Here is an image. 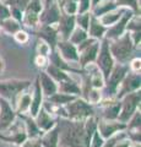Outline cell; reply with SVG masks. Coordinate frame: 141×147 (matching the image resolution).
Masks as SVG:
<instances>
[{"label": "cell", "instance_id": "20", "mask_svg": "<svg viewBox=\"0 0 141 147\" xmlns=\"http://www.w3.org/2000/svg\"><path fill=\"white\" fill-rule=\"evenodd\" d=\"M59 135H60V126L57 124L51 130L42 132V136H39L40 144L43 147H59Z\"/></svg>", "mask_w": 141, "mask_h": 147}, {"label": "cell", "instance_id": "8", "mask_svg": "<svg viewBox=\"0 0 141 147\" xmlns=\"http://www.w3.org/2000/svg\"><path fill=\"white\" fill-rule=\"evenodd\" d=\"M76 48L79 53V64L82 67H86L91 64H94L99 49V40L88 37L79 45H76Z\"/></svg>", "mask_w": 141, "mask_h": 147}, {"label": "cell", "instance_id": "21", "mask_svg": "<svg viewBox=\"0 0 141 147\" xmlns=\"http://www.w3.org/2000/svg\"><path fill=\"white\" fill-rule=\"evenodd\" d=\"M120 112V100L107 98L106 103H103V119L106 120H117Z\"/></svg>", "mask_w": 141, "mask_h": 147}, {"label": "cell", "instance_id": "42", "mask_svg": "<svg viewBox=\"0 0 141 147\" xmlns=\"http://www.w3.org/2000/svg\"><path fill=\"white\" fill-rule=\"evenodd\" d=\"M103 142H104V139L99 135V132L96 130L93 132V136H92V139H91V142H90L88 147H102Z\"/></svg>", "mask_w": 141, "mask_h": 147}, {"label": "cell", "instance_id": "30", "mask_svg": "<svg viewBox=\"0 0 141 147\" xmlns=\"http://www.w3.org/2000/svg\"><path fill=\"white\" fill-rule=\"evenodd\" d=\"M48 98V102H52L54 104H58V105H66L67 103H70L71 100H74L76 98V96H72V94H67V93H63V92H55L54 94L49 96Z\"/></svg>", "mask_w": 141, "mask_h": 147}, {"label": "cell", "instance_id": "12", "mask_svg": "<svg viewBox=\"0 0 141 147\" xmlns=\"http://www.w3.org/2000/svg\"><path fill=\"white\" fill-rule=\"evenodd\" d=\"M16 112L11 107V103L6 99L0 98V130H7L12 126L16 119Z\"/></svg>", "mask_w": 141, "mask_h": 147}, {"label": "cell", "instance_id": "5", "mask_svg": "<svg viewBox=\"0 0 141 147\" xmlns=\"http://www.w3.org/2000/svg\"><path fill=\"white\" fill-rule=\"evenodd\" d=\"M31 85L28 80H4L0 81V97L6 99L10 103H15L19 94L22 91L27 90Z\"/></svg>", "mask_w": 141, "mask_h": 147}, {"label": "cell", "instance_id": "51", "mask_svg": "<svg viewBox=\"0 0 141 147\" xmlns=\"http://www.w3.org/2000/svg\"><path fill=\"white\" fill-rule=\"evenodd\" d=\"M99 1H102V0H91V4H92V7H93L94 5H96V4H98ZM92 7H91V9H92Z\"/></svg>", "mask_w": 141, "mask_h": 147}, {"label": "cell", "instance_id": "23", "mask_svg": "<svg viewBox=\"0 0 141 147\" xmlns=\"http://www.w3.org/2000/svg\"><path fill=\"white\" fill-rule=\"evenodd\" d=\"M57 85H58V92L72 94V96H76V97H79L81 94V90H82L71 77H69V79H66L61 82H58Z\"/></svg>", "mask_w": 141, "mask_h": 147}, {"label": "cell", "instance_id": "11", "mask_svg": "<svg viewBox=\"0 0 141 147\" xmlns=\"http://www.w3.org/2000/svg\"><path fill=\"white\" fill-rule=\"evenodd\" d=\"M125 130H126V124L120 123L118 120H106V119H102V120L97 121V131L104 140L115 135L117 132L125 131Z\"/></svg>", "mask_w": 141, "mask_h": 147}, {"label": "cell", "instance_id": "32", "mask_svg": "<svg viewBox=\"0 0 141 147\" xmlns=\"http://www.w3.org/2000/svg\"><path fill=\"white\" fill-rule=\"evenodd\" d=\"M58 5L61 12L66 15H76L77 13V0H58Z\"/></svg>", "mask_w": 141, "mask_h": 147}, {"label": "cell", "instance_id": "33", "mask_svg": "<svg viewBox=\"0 0 141 147\" xmlns=\"http://www.w3.org/2000/svg\"><path fill=\"white\" fill-rule=\"evenodd\" d=\"M117 7L129 9L135 15H140V3L139 0H114Z\"/></svg>", "mask_w": 141, "mask_h": 147}, {"label": "cell", "instance_id": "48", "mask_svg": "<svg viewBox=\"0 0 141 147\" xmlns=\"http://www.w3.org/2000/svg\"><path fill=\"white\" fill-rule=\"evenodd\" d=\"M4 70H5V61H4V59L0 57V74H1Z\"/></svg>", "mask_w": 141, "mask_h": 147}, {"label": "cell", "instance_id": "46", "mask_svg": "<svg viewBox=\"0 0 141 147\" xmlns=\"http://www.w3.org/2000/svg\"><path fill=\"white\" fill-rule=\"evenodd\" d=\"M10 17V9L3 0H0V21Z\"/></svg>", "mask_w": 141, "mask_h": 147}, {"label": "cell", "instance_id": "15", "mask_svg": "<svg viewBox=\"0 0 141 147\" xmlns=\"http://www.w3.org/2000/svg\"><path fill=\"white\" fill-rule=\"evenodd\" d=\"M55 49L60 57L64 59L65 61H71V63H79V53H77V48L75 44H72L69 39H59L57 43Z\"/></svg>", "mask_w": 141, "mask_h": 147}, {"label": "cell", "instance_id": "16", "mask_svg": "<svg viewBox=\"0 0 141 147\" xmlns=\"http://www.w3.org/2000/svg\"><path fill=\"white\" fill-rule=\"evenodd\" d=\"M38 27H39V30L37 32L38 38L44 40V42L51 47V49L54 50L57 47L58 40H59L57 25H40Z\"/></svg>", "mask_w": 141, "mask_h": 147}, {"label": "cell", "instance_id": "31", "mask_svg": "<svg viewBox=\"0 0 141 147\" xmlns=\"http://www.w3.org/2000/svg\"><path fill=\"white\" fill-rule=\"evenodd\" d=\"M87 80L90 82V85L92 87H94V88H99V90L103 88V86H104V77L101 74V71L97 69V66H94L92 72L88 75Z\"/></svg>", "mask_w": 141, "mask_h": 147}, {"label": "cell", "instance_id": "50", "mask_svg": "<svg viewBox=\"0 0 141 147\" xmlns=\"http://www.w3.org/2000/svg\"><path fill=\"white\" fill-rule=\"evenodd\" d=\"M130 147H141V146H140V142H131Z\"/></svg>", "mask_w": 141, "mask_h": 147}, {"label": "cell", "instance_id": "24", "mask_svg": "<svg viewBox=\"0 0 141 147\" xmlns=\"http://www.w3.org/2000/svg\"><path fill=\"white\" fill-rule=\"evenodd\" d=\"M26 91V90H25ZM22 91L19 94V97L16 99V114H26L28 113L30 110V105H31V97H32V93H28V92Z\"/></svg>", "mask_w": 141, "mask_h": 147}, {"label": "cell", "instance_id": "7", "mask_svg": "<svg viewBox=\"0 0 141 147\" xmlns=\"http://www.w3.org/2000/svg\"><path fill=\"white\" fill-rule=\"evenodd\" d=\"M115 60L112 57V53L109 50V40L107 38H102L99 40V49L94 60V65L97 66V69L104 77V81L107 80V77L109 76L112 67L114 66Z\"/></svg>", "mask_w": 141, "mask_h": 147}, {"label": "cell", "instance_id": "2", "mask_svg": "<svg viewBox=\"0 0 141 147\" xmlns=\"http://www.w3.org/2000/svg\"><path fill=\"white\" fill-rule=\"evenodd\" d=\"M66 124L63 127L61 136V146L66 147H85V131H84V121L85 120H70L66 119Z\"/></svg>", "mask_w": 141, "mask_h": 147}, {"label": "cell", "instance_id": "19", "mask_svg": "<svg viewBox=\"0 0 141 147\" xmlns=\"http://www.w3.org/2000/svg\"><path fill=\"white\" fill-rule=\"evenodd\" d=\"M42 104H43V92L40 90L39 81H38V77H37V79H36V82H34V90H33L32 97H31V105H30V110H28L30 115L32 118H34L37 115L38 110L42 108Z\"/></svg>", "mask_w": 141, "mask_h": 147}, {"label": "cell", "instance_id": "28", "mask_svg": "<svg viewBox=\"0 0 141 147\" xmlns=\"http://www.w3.org/2000/svg\"><path fill=\"white\" fill-rule=\"evenodd\" d=\"M0 28H1L4 32H6L9 34H15L17 31L22 30V24L16 20H13V18L10 16L5 18V20L0 21Z\"/></svg>", "mask_w": 141, "mask_h": 147}, {"label": "cell", "instance_id": "41", "mask_svg": "<svg viewBox=\"0 0 141 147\" xmlns=\"http://www.w3.org/2000/svg\"><path fill=\"white\" fill-rule=\"evenodd\" d=\"M13 38H15V40L17 43H20V44H26L27 42H28V39H30V36L27 32H25L24 30H20V31H17L15 34H13Z\"/></svg>", "mask_w": 141, "mask_h": 147}, {"label": "cell", "instance_id": "40", "mask_svg": "<svg viewBox=\"0 0 141 147\" xmlns=\"http://www.w3.org/2000/svg\"><path fill=\"white\" fill-rule=\"evenodd\" d=\"M91 7H92L91 0H77V13L91 11Z\"/></svg>", "mask_w": 141, "mask_h": 147}, {"label": "cell", "instance_id": "13", "mask_svg": "<svg viewBox=\"0 0 141 147\" xmlns=\"http://www.w3.org/2000/svg\"><path fill=\"white\" fill-rule=\"evenodd\" d=\"M61 15V10L58 5V1L52 3L49 5L44 6L43 10L39 13V26L40 25H57L59 17Z\"/></svg>", "mask_w": 141, "mask_h": 147}, {"label": "cell", "instance_id": "37", "mask_svg": "<svg viewBox=\"0 0 141 147\" xmlns=\"http://www.w3.org/2000/svg\"><path fill=\"white\" fill-rule=\"evenodd\" d=\"M124 137H126V132H124V131L117 132L115 135H113V136L109 137V139H107V141H104L102 147H114L117 142L121 139H124Z\"/></svg>", "mask_w": 141, "mask_h": 147}, {"label": "cell", "instance_id": "29", "mask_svg": "<svg viewBox=\"0 0 141 147\" xmlns=\"http://www.w3.org/2000/svg\"><path fill=\"white\" fill-rule=\"evenodd\" d=\"M45 72H47L48 75L57 82V84H58V82L64 81V80H66V79H69V77H70V75H69V74H67L66 71H64V70H61V69L57 67L55 65H53V64H51V63H49L48 65H47V67H45Z\"/></svg>", "mask_w": 141, "mask_h": 147}, {"label": "cell", "instance_id": "10", "mask_svg": "<svg viewBox=\"0 0 141 147\" xmlns=\"http://www.w3.org/2000/svg\"><path fill=\"white\" fill-rule=\"evenodd\" d=\"M134 15V12L129 10V9H125L124 13L121 15V17L118 20L114 25L107 27V31H106V36H104V38L107 39H115L118 37L123 36L126 32V24H128V21L131 18V16Z\"/></svg>", "mask_w": 141, "mask_h": 147}, {"label": "cell", "instance_id": "35", "mask_svg": "<svg viewBox=\"0 0 141 147\" xmlns=\"http://www.w3.org/2000/svg\"><path fill=\"white\" fill-rule=\"evenodd\" d=\"M90 18H91V11L82 12V13H76L75 15V22L76 26L82 28L85 31H87L88 24H90Z\"/></svg>", "mask_w": 141, "mask_h": 147}, {"label": "cell", "instance_id": "49", "mask_svg": "<svg viewBox=\"0 0 141 147\" xmlns=\"http://www.w3.org/2000/svg\"><path fill=\"white\" fill-rule=\"evenodd\" d=\"M55 1H58V0H44V6H47L52 3H55Z\"/></svg>", "mask_w": 141, "mask_h": 147}, {"label": "cell", "instance_id": "3", "mask_svg": "<svg viewBox=\"0 0 141 147\" xmlns=\"http://www.w3.org/2000/svg\"><path fill=\"white\" fill-rule=\"evenodd\" d=\"M129 71V66L128 64H114V66L112 67L109 76L107 77V80L104 81V86H103V93L106 94L107 98H112L113 96H115L118 86L120 85V82L125 77V75Z\"/></svg>", "mask_w": 141, "mask_h": 147}, {"label": "cell", "instance_id": "22", "mask_svg": "<svg viewBox=\"0 0 141 147\" xmlns=\"http://www.w3.org/2000/svg\"><path fill=\"white\" fill-rule=\"evenodd\" d=\"M106 31H107V27L103 26L101 22H99L98 18L91 13L90 24H88V28H87L88 37L101 40L102 38H104V36H106Z\"/></svg>", "mask_w": 141, "mask_h": 147}, {"label": "cell", "instance_id": "1", "mask_svg": "<svg viewBox=\"0 0 141 147\" xmlns=\"http://www.w3.org/2000/svg\"><path fill=\"white\" fill-rule=\"evenodd\" d=\"M135 49L136 48L134 47L130 33L128 31L118 38L109 40V50L112 53V57L115 61L120 64H128L133 59Z\"/></svg>", "mask_w": 141, "mask_h": 147}, {"label": "cell", "instance_id": "38", "mask_svg": "<svg viewBox=\"0 0 141 147\" xmlns=\"http://www.w3.org/2000/svg\"><path fill=\"white\" fill-rule=\"evenodd\" d=\"M9 7H13V9H19L21 11H25V9L27 6L30 0H3Z\"/></svg>", "mask_w": 141, "mask_h": 147}, {"label": "cell", "instance_id": "36", "mask_svg": "<svg viewBox=\"0 0 141 147\" xmlns=\"http://www.w3.org/2000/svg\"><path fill=\"white\" fill-rule=\"evenodd\" d=\"M126 31L128 32H139L141 31V20L140 15H134L131 16V18L126 24Z\"/></svg>", "mask_w": 141, "mask_h": 147}, {"label": "cell", "instance_id": "9", "mask_svg": "<svg viewBox=\"0 0 141 147\" xmlns=\"http://www.w3.org/2000/svg\"><path fill=\"white\" fill-rule=\"evenodd\" d=\"M141 86V76L140 72H133V71H128V74L125 75V77L120 82V85L118 86L115 97L117 99H120L123 96L131 93V92L139 91Z\"/></svg>", "mask_w": 141, "mask_h": 147}, {"label": "cell", "instance_id": "14", "mask_svg": "<svg viewBox=\"0 0 141 147\" xmlns=\"http://www.w3.org/2000/svg\"><path fill=\"white\" fill-rule=\"evenodd\" d=\"M75 27H76L75 15H66V13L61 12L60 17H59V21L57 24V31L59 34V39L67 40Z\"/></svg>", "mask_w": 141, "mask_h": 147}, {"label": "cell", "instance_id": "18", "mask_svg": "<svg viewBox=\"0 0 141 147\" xmlns=\"http://www.w3.org/2000/svg\"><path fill=\"white\" fill-rule=\"evenodd\" d=\"M37 77H38V81H39L40 90L43 92V96L49 97V96H52V94L55 93V92H58L57 82L54 81L45 71H40Z\"/></svg>", "mask_w": 141, "mask_h": 147}, {"label": "cell", "instance_id": "47", "mask_svg": "<svg viewBox=\"0 0 141 147\" xmlns=\"http://www.w3.org/2000/svg\"><path fill=\"white\" fill-rule=\"evenodd\" d=\"M130 145H131V141L128 139V136H126V137H124V139L118 141L114 147H130Z\"/></svg>", "mask_w": 141, "mask_h": 147}, {"label": "cell", "instance_id": "4", "mask_svg": "<svg viewBox=\"0 0 141 147\" xmlns=\"http://www.w3.org/2000/svg\"><path fill=\"white\" fill-rule=\"evenodd\" d=\"M66 110V119L70 120H85L90 117L94 115V109L92 104L87 100L80 97H76L74 100L65 105Z\"/></svg>", "mask_w": 141, "mask_h": 147}, {"label": "cell", "instance_id": "6", "mask_svg": "<svg viewBox=\"0 0 141 147\" xmlns=\"http://www.w3.org/2000/svg\"><path fill=\"white\" fill-rule=\"evenodd\" d=\"M119 100H120V112L117 120L126 124L129 121V119L133 117V114L140 108V100H141L140 90L123 96Z\"/></svg>", "mask_w": 141, "mask_h": 147}, {"label": "cell", "instance_id": "52", "mask_svg": "<svg viewBox=\"0 0 141 147\" xmlns=\"http://www.w3.org/2000/svg\"><path fill=\"white\" fill-rule=\"evenodd\" d=\"M61 147H66V146H61Z\"/></svg>", "mask_w": 141, "mask_h": 147}, {"label": "cell", "instance_id": "17", "mask_svg": "<svg viewBox=\"0 0 141 147\" xmlns=\"http://www.w3.org/2000/svg\"><path fill=\"white\" fill-rule=\"evenodd\" d=\"M34 121L37 124V126L39 127L40 131H48L51 130L52 127H54L57 125V120L53 118V115L51 113H48L43 107L38 110L37 115L34 117Z\"/></svg>", "mask_w": 141, "mask_h": 147}, {"label": "cell", "instance_id": "25", "mask_svg": "<svg viewBox=\"0 0 141 147\" xmlns=\"http://www.w3.org/2000/svg\"><path fill=\"white\" fill-rule=\"evenodd\" d=\"M124 11H125L124 7H117V9H114V10H112V11H109L107 13H104V15L99 16L97 18H98L99 22H101L103 26L109 27V26L114 25L115 22L119 20V18L121 17V15L124 13Z\"/></svg>", "mask_w": 141, "mask_h": 147}, {"label": "cell", "instance_id": "34", "mask_svg": "<svg viewBox=\"0 0 141 147\" xmlns=\"http://www.w3.org/2000/svg\"><path fill=\"white\" fill-rule=\"evenodd\" d=\"M88 38V34H87V31H85L82 28H80V27H75L74 31L71 32V34L69 37V40L72 43V44H75V45H79L81 42H84L85 39H87Z\"/></svg>", "mask_w": 141, "mask_h": 147}, {"label": "cell", "instance_id": "26", "mask_svg": "<svg viewBox=\"0 0 141 147\" xmlns=\"http://www.w3.org/2000/svg\"><path fill=\"white\" fill-rule=\"evenodd\" d=\"M114 9H117L114 0H102V1H99L98 4H96V5L91 9V13L96 17H99V16L104 15V13L114 10Z\"/></svg>", "mask_w": 141, "mask_h": 147}, {"label": "cell", "instance_id": "43", "mask_svg": "<svg viewBox=\"0 0 141 147\" xmlns=\"http://www.w3.org/2000/svg\"><path fill=\"white\" fill-rule=\"evenodd\" d=\"M34 64H36V66H37V67L45 69V67H47V65L49 64L48 57H45V55L36 54V57H34Z\"/></svg>", "mask_w": 141, "mask_h": 147}, {"label": "cell", "instance_id": "27", "mask_svg": "<svg viewBox=\"0 0 141 147\" xmlns=\"http://www.w3.org/2000/svg\"><path fill=\"white\" fill-rule=\"evenodd\" d=\"M21 118L24 119L25 124V130L28 139H33V137H39L42 135V131L39 130V127L37 126V124L34 121V118H32L28 114V117H25L24 114H21Z\"/></svg>", "mask_w": 141, "mask_h": 147}, {"label": "cell", "instance_id": "45", "mask_svg": "<svg viewBox=\"0 0 141 147\" xmlns=\"http://www.w3.org/2000/svg\"><path fill=\"white\" fill-rule=\"evenodd\" d=\"M21 147H43L40 144L39 137H33V139H27L24 141V144L21 145Z\"/></svg>", "mask_w": 141, "mask_h": 147}, {"label": "cell", "instance_id": "44", "mask_svg": "<svg viewBox=\"0 0 141 147\" xmlns=\"http://www.w3.org/2000/svg\"><path fill=\"white\" fill-rule=\"evenodd\" d=\"M128 66H129V70L130 71H133V72H140V69H141V59H140V57L131 59V60L128 63Z\"/></svg>", "mask_w": 141, "mask_h": 147}, {"label": "cell", "instance_id": "39", "mask_svg": "<svg viewBox=\"0 0 141 147\" xmlns=\"http://www.w3.org/2000/svg\"><path fill=\"white\" fill-rule=\"evenodd\" d=\"M36 52H37V54H39V55H45V57H48V55L51 54L52 49L44 40L38 39L37 45H36Z\"/></svg>", "mask_w": 141, "mask_h": 147}]
</instances>
